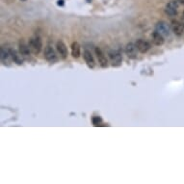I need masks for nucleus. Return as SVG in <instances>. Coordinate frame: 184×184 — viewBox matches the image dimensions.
<instances>
[{
  "label": "nucleus",
  "instance_id": "f3484780",
  "mask_svg": "<svg viewBox=\"0 0 184 184\" xmlns=\"http://www.w3.org/2000/svg\"><path fill=\"white\" fill-rule=\"evenodd\" d=\"M92 122H93V125L95 126H99V125H101V123H102V119L100 117H93Z\"/></svg>",
  "mask_w": 184,
  "mask_h": 184
},
{
  "label": "nucleus",
  "instance_id": "9b49d317",
  "mask_svg": "<svg viewBox=\"0 0 184 184\" xmlns=\"http://www.w3.org/2000/svg\"><path fill=\"white\" fill-rule=\"evenodd\" d=\"M172 30L176 35L181 36L184 32V25H182L180 22L173 21V23H172Z\"/></svg>",
  "mask_w": 184,
  "mask_h": 184
},
{
  "label": "nucleus",
  "instance_id": "423d86ee",
  "mask_svg": "<svg viewBox=\"0 0 184 184\" xmlns=\"http://www.w3.org/2000/svg\"><path fill=\"white\" fill-rule=\"evenodd\" d=\"M95 54H96V57H98L99 65H100L102 68H106L108 66V60L100 48H98V47L95 48Z\"/></svg>",
  "mask_w": 184,
  "mask_h": 184
},
{
  "label": "nucleus",
  "instance_id": "39448f33",
  "mask_svg": "<svg viewBox=\"0 0 184 184\" xmlns=\"http://www.w3.org/2000/svg\"><path fill=\"white\" fill-rule=\"evenodd\" d=\"M155 31H157L158 33H160L161 35L165 36H169L170 35V26L169 24L165 21H160L156 24L155 26Z\"/></svg>",
  "mask_w": 184,
  "mask_h": 184
},
{
  "label": "nucleus",
  "instance_id": "9d476101",
  "mask_svg": "<svg viewBox=\"0 0 184 184\" xmlns=\"http://www.w3.org/2000/svg\"><path fill=\"white\" fill-rule=\"evenodd\" d=\"M83 57H84V60H85L86 64L88 65L89 68H95V60H93V57L92 55V53L90 52V51L86 50L83 54Z\"/></svg>",
  "mask_w": 184,
  "mask_h": 184
},
{
  "label": "nucleus",
  "instance_id": "7ed1b4c3",
  "mask_svg": "<svg viewBox=\"0 0 184 184\" xmlns=\"http://www.w3.org/2000/svg\"><path fill=\"white\" fill-rule=\"evenodd\" d=\"M137 51H138V48H137L136 44H135L129 43V44H126V46H125V54L127 55L128 58L136 59L137 55H138Z\"/></svg>",
  "mask_w": 184,
  "mask_h": 184
},
{
  "label": "nucleus",
  "instance_id": "6ab92c4d",
  "mask_svg": "<svg viewBox=\"0 0 184 184\" xmlns=\"http://www.w3.org/2000/svg\"><path fill=\"white\" fill-rule=\"evenodd\" d=\"M20 1H26V0H20Z\"/></svg>",
  "mask_w": 184,
  "mask_h": 184
},
{
  "label": "nucleus",
  "instance_id": "20e7f679",
  "mask_svg": "<svg viewBox=\"0 0 184 184\" xmlns=\"http://www.w3.org/2000/svg\"><path fill=\"white\" fill-rule=\"evenodd\" d=\"M108 55L110 57V60H111V62H112L113 67H118V66L120 65L122 58V54H120L119 51L111 50Z\"/></svg>",
  "mask_w": 184,
  "mask_h": 184
},
{
  "label": "nucleus",
  "instance_id": "ddd939ff",
  "mask_svg": "<svg viewBox=\"0 0 184 184\" xmlns=\"http://www.w3.org/2000/svg\"><path fill=\"white\" fill-rule=\"evenodd\" d=\"M1 60L4 64H9L12 60V56L10 53V49H5L4 47L1 48Z\"/></svg>",
  "mask_w": 184,
  "mask_h": 184
},
{
  "label": "nucleus",
  "instance_id": "dca6fc26",
  "mask_svg": "<svg viewBox=\"0 0 184 184\" xmlns=\"http://www.w3.org/2000/svg\"><path fill=\"white\" fill-rule=\"evenodd\" d=\"M71 55L74 58H78L80 56V44L77 42H74L71 44Z\"/></svg>",
  "mask_w": 184,
  "mask_h": 184
},
{
  "label": "nucleus",
  "instance_id": "4468645a",
  "mask_svg": "<svg viewBox=\"0 0 184 184\" xmlns=\"http://www.w3.org/2000/svg\"><path fill=\"white\" fill-rule=\"evenodd\" d=\"M10 53H11V56H12V61H14L15 63H17V65H21L22 62H23V59H22V55L19 53H17L16 50H13V49H10Z\"/></svg>",
  "mask_w": 184,
  "mask_h": 184
},
{
  "label": "nucleus",
  "instance_id": "f257e3e1",
  "mask_svg": "<svg viewBox=\"0 0 184 184\" xmlns=\"http://www.w3.org/2000/svg\"><path fill=\"white\" fill-rule=\"evenodd\" d=\"M29 47L31 51L34 54H39L41 52L42 47H43V44H42V40L39 37H34L29 40Z\"/></svg>",
  "mask_w": 184,
  "mask_h": 184
},
{
  "label": "nucleus",
  "instance_id": "2eb2a0df",
  "mask_svg": "<svg viewBox=\"0 0 184 184\" xmlns=\"http://www.w3.org/2000/svg\"><path fill=\"white\" fill-rule=\"evenodd\" d=\"M19 52L22 56L27 57L30 55V53L32 52L31 49L29 47V44H26L24 43H20L19 44Z\"/></svg>",
  "mask_w": 184,
  "mask_h": 184
},
{
  "label": "nucleus",
  "instance_id": "a211bd4d",
  "mask_svg": "<svg viewBox=\"0 0 184 184\" xmlns=\"http://www.w3.org/2000/svg\"><path fill=\"white\" fill-rule=\"evenodd\" d=\"M178 1L179 4H181V5H184V0H177Z\"/></svg>",
  "mask_w": 184,
  "mask_h": 184
},
{
  "label": "nucleus",
  "instance_id": "f8f14e48",
  "mask_svg": "<svg viewBox=\"0 0 184 184\" xmlns=\"http://www.w3.org/2000/svg\"><path fill=\"white\" fill-rule=\"evenodd\" d=\"M152 42L155 46H162L164 44V36L161 35L157 31L152 33Z\"/></svg>",
  "mask_w": 184,
  "mask_h": 184
},
{
  "label": "nucleus",
  "instance_id": "f03ea898",
  "mask_svg": "<svg viewBox=\"0 0 184 184\" xmlns=\"http://www.w3.org/2000/svg\"><path fill=\"white\" fill-rule=\"evenodd\" d=\"M179 3L177 0H172L166 5L165 12L166 14L169 15L170 17H174L177 15V9H178Z\"/></svg>",
  "mask_w": 184,
  "mask_h": 184
},
{
  "label": "nucleus",
  "instance_id": "6e6552de",
  "mask_svg": "<svg viewBox=\"0 0 184 184\" xmlns=\"http://www.w3.org/2000/svg\"><path fill=\"white\" fill-rule=\"evenodd\" d=\"M56 47H57V51H58V53L60 54V56H61V58L62 59L67 58L68 57V48H67V46H66L62 41H59L58 43H57Z\"/></svg>",
  "mask_w": 184,
  "mask_h": 184
},
{
  "label": "nucleus",
  "instance_id": "0eeeda50",
  "mask_svg": "<svg viewBox=\"0 0 184 184\" xmlns=\"http://www.w3.org/2000/svg\"><path fill=\"white\" fill-rule=\"evenodd\" d=\"M44 58H46L48 62H51V63L57 61V55L51 46L46 47V49H44Z\"/></svg>",
  "mask_w": 184,
  "mask_h": 184
},
{
  "label": "nucleus",
  "instance_id": "1a4fd4ad",
  "mask_svg": "<svg viewBox=\"0 0 184 184\" xmlns=\"http://www.w3.org/2000/svg\"><path fill=\"white\" fill-rule=\"evenodd\" d=\"M135 44H136L138 50L140 51L141 53H146V52H147V51L150 49V44L147 43V42H146V41L138 40Z\"/></svg>",
  "mask_w": 184,
  "mask_h": 184
},
{
  "label": "nucleus",
  "instance_id": "aec40b11",
  "mask_svg": "<svg viewBox=\"0 0 184 184\" xmlns=\"http://www.w3.org/2000/svg\"><path fill=\"white\" fill-rule=\"evenodd\" d=\"M183 17H184V12H183Z\"/></svg>",
  "mask_w": 184,
  "mask_h": 184
}]
</instances>
